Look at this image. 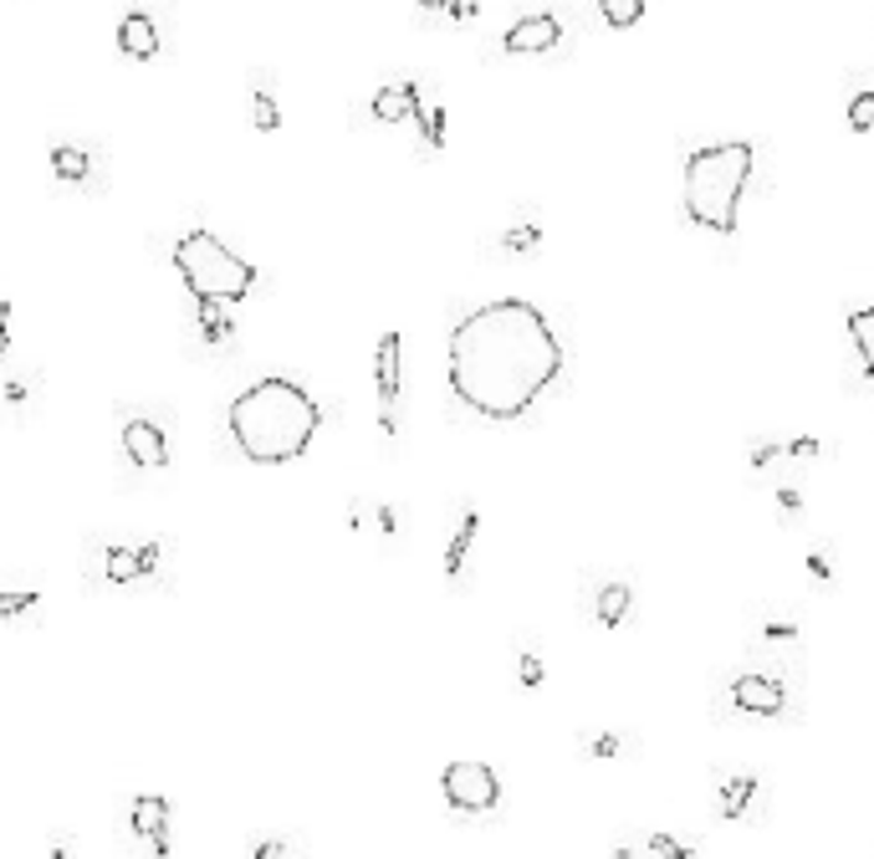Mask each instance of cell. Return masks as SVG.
I'll list each match as a JSON object with an SVG mask.
<instances>
[{
  "label": "cell",
  "instance_id": "cell-1",
  "mask_svg": "<svg viewBox=\"0 0 874 859\" xmlns=\"http://www.w3.org/2000/svg\"><path fill=\"white\" fill-rule=\"evenodd\" d=\"M445 373L456 400L481 420H517L558 384L563 348L533 302L502 297L456 323Z\"/></svg>",
  "mask_w": 874,
  "mask_h": 859
},
{
  "label": "cell",
  "instance_id": "cell-2",
  "mask_svg": "<svg viewBox=\"0 0 874 859\" xmlns=\"http://www.w3.org/2000/svg\"><path fill=\"white\" fill-rule=\"evenodd\" d=\"M323 425V410L296 379L267 373L251 389H240L231 400V435H236L240 456L256 466H287L312 445Z\"/></svg>",
  "mask_w": 874,
  "mask_h": 859
},
{
  "label": "cell",
  "instance_id": "cell-3",
  "mask_svg": "<svg viewBox=\"0 0 874 859\" xmlns=\"http://www.w3.org/2000/svg\"><path fill=\"white\" fill-rule=\"evenodd\" d=\"M752 144L727 138V144L696 148L685 164V215L711 231V236H737V215H741V190L752 179Z\"/></svg>",
  "mask_w": 874,
  "mask_h": 859
},
{
  "label": "cell",
  "instance_id": "cell-4",
  "mask_svg": "<svg viewBox=\"0 0 874 859\" xmlns=\"http://www.w3.org/2000/svg\"><path fill=\"white\" fill-rule=\"evenodd\" d=\"M175 271L194 292V302H200V297H210V302H246V297L256 292V267L246 256L231 252L221 236H210V231L179 236Z\"/></svg>",
  "mask_w": 874,
  "mask_h": 859
},
{
  "label": "cell",
  "instance_id": "cell-5",
  "mask_svg": "<svg viewBox=\"0 0 874 859\" xmlns=\"http://www.w3.org/2000/svg\"><path fill=\"white\" fill-rule=\"evenodd\" d=\"M445 803L456 814H491L502 803V778L486 768V762H450L440 778Z\"/></svg>",
  "mask_w": 874,
  "mask_h": 859
},
{
  "label": "cell",
  "instance_id": "cell-6",
  "mask_svg": "<svg viewBox=\"0 0 874 859\" xmlns=\"http://www.w3.org/2000/svg\"><path fill=\"white\" fill-rule=\"evenodd\" d=\"M373 384H379V404H384V435L400 430L394 420V404H400V384H404V338L400 333H384L379 338V354H373Z\"/></svg>",
  "mask_w": 874,
  "mask_h": 859
},
{
  "label": "cell",
  "instance_id": "cell-7",
  "mask_svg": "<svg viewBox=\"0 0 874 859\" xmlns=\"http://www.w3.org/2000/svg\"><path fill=\"white\" fill-rule=\"evenodd\" d=\"M123 456L134 460V466H144V471L169 466V435H164L154 420H144V415L123 420Z\"/></svg>",
  "mask_w": 874,
  "mask_h": 859
},
{
  "label": "cell",
  "instance_id": "cell-8",
  "mask_svg": "<svg viewBox=\"0 0 874 859\" xmlns=\"http://www.w3.org/2000/svg\"><path fill=\"white\" fill-rule=\"evenodd\" d=\"M128 818H134L138 839H148V845H154V855H169V799H159V793H144V799H134Z\"/></svg>",
  "mask_w": 874,
  "mask_h": 859
},
{
  "label": "cell",
  "instance_id": "cell-9",
  "mask_svg": "<svg viewBox=\"0 0 874 859\" xmlns=\"http://www.w3.org/2000/svg\"><path fill=\"white\" fill-rule=\"evenodd\" d=\"M731 701H737L741 712H752V716H777L787 706L783 685L772 681V676H741V681L731 685Z\"/></svg>",
  "mask_w": 874,
  "mask_h": 859
},
{
  "label": "cell",
  "instance_id": "cell-10",
  "mask_svg": "<svg viewBox=\"0 0 874 859\" xmlns=\"http://www.w3.org/2000/svg\"><path fill=\"white\" fill-rule=\"evenodd\" d=\"M159 543H144V548H108L103 558V573L113 578V583H134V578H148L159 573Z\"/></svg>",
  "mask_w": 874,
  "mask_h": 859
},
{
  "label": "cell",
  "instance_id": "cell-11",
  "mask_svg": "<svg viewBox=\"0 0 874 859\" xmlns=\"http://www.w3.org/2000/svg\"><path fill=\"white\" fill-rule=\"evenodd\" d=\"M119 52L123 57H134V62L159 57V21H154L148 11H128L119 21Z\"/></svg>",
  "mask_w": 874,
  "mask_h": 859
},
{
  "label": "cell",
  "instance_id": "cell-12",
  "mask_svg": "<svg viewBox=\"0 0 874 859\" xmlns=\"http://www.w3.org/2000/svg\"><path fill=\"white\" fill-rule=\"evenodd\" d=\"M42 400V373L36 369H0V415H26Z\"/></svg>",
  "mask_w": 874,
  "mask_h": 859
},
{
  "label": "cell",
  "instance_id": "cell-13",
  "mask_svg": "<svg viewBox=\"0 0 874 859\" xmlns=\"http://www.w3.org/2000/svg\"><path fill=\"white\" fill-rule=\"evenodd\" d=\"M502 46L512 52V57H527V52H548V46H558V21H552V15H522L517 26L502 36Z\"/></svg>",
  "mask_w": 874,
  "mask_h": 859
},
{
  "label": "cell",
  "instance_id": "cell-14",
  "mask_svg": "<svg viewBox=\"0 0 874 859\" xmlns=\"http://www.w3.org/2000/svg\"><path fill=\"white\" fill-rule=\"evenodd\" d=\"M373 119L379 123H410L419 119V88L415 82H389L373 92Z\"/></svg>",
  "mask_w": 874,
  "mask_h": 859
},
{
  "label": "cell",
  "instance_id": "cell-15",
  "mask_svg": "<svg viewBox=\"0 0 874 859\" xmlns=\"http://www.w3.org/2000/svg\"><path fill=\"white\" fill-rule=\"evenodd\" d=\"M52 175L61 185H88L92 179V148L88 144H57L52 148Z\"/></svg>",
  "mask_w": 874,
  "mask_h": 859
},
{
  "label": "cell",
  "instance_id": "cell-16",
  "mask_svg": "<svg viewBox=\"0 0 874 859\" xmlns=\"http://www.w3.org/2000/svg\"><path fill=\"white\" fill-rule=\"evenodd\" d=\"M225 308H231V302H210V297H200V338H205V343H231V338H236V323L225 317Z\"/></svg>",
  "mask_w": 874,
  "mask_h": 859
},
{
  "label": "cell",
  "instance_id": "cell-17",
  "mask_svg": "<svg viewBox=\"0 0 874 859\" xmlns=\"http://www.w3.org/2000/svg\"><path fill=\"white\" fill-rule=\"evenodd\" d=\"M849 338H854V348H860L864 369L874 373V308H860L854 317H849Z\"/></svg>",
  "mask_w": 874,
  "mask_h": 859
},
{
  "label": "cell",
  "instance_id": "cell-18",
  "mask_svg": "<svg viewBox=\"0 0 874 859\" xmlns=\"http://www.w3.org/2000/svg\"><path fill=\"white\" fill-rule=\"evenodd\" d=\"M598 11H604V21L614 31H629L639 26V15H645V0H598Z\"/></svg>",
  "mask_w": 874,
  "mask_h": 859
},
{
  "label": "cell",
  "instance_id": "cell-19",
  "mask_svg": "<svg viewBox=\"0 0 874 859\" xmlns=\"http://www.w3.org/2000/svg\"><path fill=\"white\" fill-rule=\"evenodd\" d=\"M251 119H256V129H261V134H277V129H282V108H277V98H271L267 88L251 92Z\"/></svg>",
  "mask_w": 874,
  "mask_h": 859
},
{
  "label": "cell",
  "instance_id": "cell-20",
  "mask_svg": "<svg viewBox=\"0 0 874 859\" xmlns=\"http://www.w3.org/2000/svg\"><path fill=\"white\" fill-rule=\"evenodd\" d=\"M624 614H629V583H608V589L598 593V620L619 624Z\"/></svg>",
  "mask_w": 874,
  "mask_h": 859
},
{
  "label": "cell",
  "instance_id": "cell-21",
  "mask_svg": "<svg viewBox=\"0 0 874 859\" xmlns=\"http://www.w3.org/2000/svg\"><path fill=\"white\" fill-rule=\"evenodd\" d=\"M752 778H737V783H727V793H721V814L727 818H741V808H747V799H752Z\"/></svg>",
  "mask_w": 874,
  "mask_h": 859
},
{
  "label": "cell",
  "instance_id": "cell-22",
  "mask_svg": "<svg viewBox=\"0 0 874 859\" xmlns=\"http://www.w3.org/2000/svg\"><path fill=\"white\" fill-rule=\"evenodd\" d=\"M471 537H475V512L460 522L456 543H450V553H445V573H460V558H466V548H471Z\"/></svg>",
  "mask_w": 874,
  "mask_h": 859
},
{
  "label": "cell",
  "instance_id": "cell-23",
  "mask_svg": "<svg viewBox=\"0 0 874 859\" xmlns=\"http://www.w3.org/2000/svg\"><path fill=\"white\" fill-rule=\"evenodd\" d=\"M849 129H854V134H870L874 129V92H860V98L849 103Z\"/></svg>",
  "mask_w": 874,
  "mask_h": 859
},
{
  "label": "cell",
  "instance_id": "cell-24",
  "mask_svg": "<svg viewBox=\"0 0 874 859\" xmlns=\"http://www.w3.org/2000/svg\"><path fill=\"white\" fill-rule=\"evenodd\" d=\"M26 609H36V593H31V589L0 593V620H15V614H26Z\"/></svg>",
  "mask_w": 874,
  "mask_h": 859
},
{
  "label": "cell",
  "instance_id": "cell-25",
  "mask_svg": "<svg viewBox=\"0 0 874 859\" xmlns=\"http://www.w3.org/2000/svg\"><path fill=\"white\" fill-rule=\"evenodd\" d=\"M419 129H425V144H430V148L445 144V113H440V108H435V113H425V108H419Z\"/></svg>",
  "mask_w": 874,
  "mask_h": 859
},
{
  "label": "cell",
  "instance_id": "cell-26",
  "mask_svg": "<svg viewBox=\"0 0 874 859\" xmlns=\"http://www.w3.org/2000/svg\"><path fill=\"white\" fill-rule=\"evenodd\" d=\"M537 246V225H512L506 231V252H533Z\"/></svg>",
  "mask_w": 874,
  "mask_h": 859
},
{
  "label": "cell",
  "instance_id": "cell-27",
  "mask_svg": "<svg viewBox=\"0 0 874 859\" xmlns=\"http://www.w3.org/2000/svg\"><path fill=\"white\" fill-rule=\"evenodd\" d=\"M650 855H670V859H675V855H691V849H685L681 839H670V834H654V839H650Z\"/></svg>",
  "mask_w": 874,
  "mask_h": 859
},
{
  "label": "cell",
  "instance_id": "cell-28",
  "mask_svg": "<svg viewBox=\"0 0 874 859\" xmlns=\"http://www.w3.org/2000/svg\"><path fill=\"white\" fill-rule=\"evenodd\" d=\"M542 681V660L537 655H522V685H537Z\"/></svg>",
  "mask_w": 874,
  "mask_h": 859
},
{
  "label": "cell",
  "instance_id": "cell-29",
  "mask_svg": "<svg viewBox=\"0 0 874 859\" xmlns=\"http://www.w3.org/2000/svg\"><path fill=\"white\" fill-rule=\"evenodd\" d=\"M5 323H11V302H0V358L11 354V327Z\"/></svg>",
  "mask_w": 874,
  "mask_h": 859
},
{
  "label": "cell",
  "instance_id": "cell-30",
  "mask_svg": "<svg viewBox=\"0 0 874 859\" xmlns=\"http://www.w3.org/2000/svg\"><path fill=\"white\" fill-rule=\"evenodd\" d=\"M287 849H292L287 839H267V845H256L251 855H256V859H271V855H287Z\"/></svg>",
  "mask_w": 874,
  "mask_h": 859
},
{
  "label": "cell",
  "instance_id": "cell-31",
  "mask_svg": "<svg viewBox=\"0 0 874 859\" xmlns=\"http://www.w3.org/2000/svg\"><path fill=\"white\" fill-rule=\"evenodd\" d=\"M793 456H798V460H808V456H818V440H814V435H803V440H798V445H793Z\"/></svg>",
  "mask_w": 874,
  "mask_h": 859
},
{
  "label": "cell",
  "instance_id": "cell-32",
  "mask_svg": "<svg viewBox=\"0 0 874 859\" xmlns=\"http://www.w3.org/2000/svg\"><path fill=\"white\" fill-rule=\"evenodd\" d=\"M593 752H598V757H614V752H619V741H614V737H598V741H593Z\"/></svg>",
  "mask_w": 874,
  "mask_h": 859
},
{
  "label": "cell",
  "instance_id": "cell-33",
  "mask_svg": "<svg viewBox=\"0 0 874 859\" xmlns=\"http://www.w3.org/2000/svg\"><path fill=\"white\" fill-rule=\"evenodd\" d=\"M419 5H425V11H456L460 0H419Z\"/></svg>",
  "mask_w": 874,
  "mask_h": 859
}]
</instances>
